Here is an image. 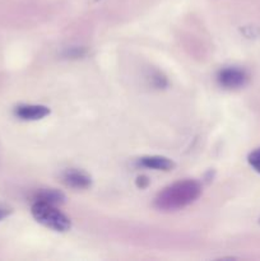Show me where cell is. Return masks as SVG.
<instances>
[{"label":"cell","mask_w":260,"mask_h":261,"mask_svg":"<svg viewBox=\"0 0 260 261\" xmlns=\"http://www.w3.org/2000/svg\"><path fill=\"white\" fill-rule=\"evenodd\" d=\"M201 194L198 181L183 180L163 189L154 199L155 208L163 212H173L190 205Z\"/></svg>","instance_id":"6da1fadb"},{"label":"cell","mask_w":260,"mask_h":261,"mask_svg":"<svg viewBox=\"0 0 260 261\" xmlns=\"http://www.w3.org/2000/svg\"><path fill=\"white\" fill-rule=\"evenodd\" d=\"M32 216L38 223L56 232H66L70 229V219L61 213L55 205L35 201L32 205Z\"/></svg>","instance_id":"7a4b0ae2"},{"label":"cell","mask_w":260,"mask_h":261,"mask_svg":"<svg viewBox=\"0 0 260 261\" xmlns=\"http://www.w3.org/2000/svg\"><path fill=\"white\" fill-rule=\"evenodd\" d=\"M218 81L224 88L235 89L244 86L247 81V75L242 69L239 68H226L219 71Z\"/></svg>","instance_id":"3957f363"},{"label":"cell","mask_w":260,"mask_h":261,"mask_svg":"<svg viewBox=\"0 0 260 261\" xmlns=\"http://www.w3.org/2000/svg\"><path fill=\"white\" fill-rule=\"evenodd\" d=\"M50 114V109L42 105H22L15 109V115L25 121H36Z\"/></svg>","instance_id":"277c9868"},{"label":"cell","mask_w":260,"mask_h":261,"mask_svg":"<svg viewBox=\"0 0 260 261\" xmlns=\"http://www.w3.org/2000/svg\"><path fill=\"white\" fill-rule=\"evenodd\" d=\"M64 182L74 189H87L91 186V177L79 170H68L63 176Z\"/></svg>","instance_id":"5b68a950"},{"label":"cell","mask_w":260,"mask_h":261,"mask_svg":"<svg viewBox=\"0 0 260 261\" xmlns=\"http://www.w3.org/2000/svg\"><path fill=\"white\" fill-rule=\"evenodd\" d=\"M139 163L143 167L157 171H171L175 167L173 161L162 155H147V157L140 158Z\"/></svg>","instance_id":"8992f818"},{"label":"cell","mask_w":260,"mask_h":261,"mask_svg":"<svg viewBox=\"0 0 260 261\" xmlns=\"http://www.w3.org/2000/svg\"><path fill=\"white\" fill-rule=\"evenodd\" d=\"M64 200H65V196H64L60 191L53 190V189H48V190H41L35 195V201L53 204V205L63 203Z\"/></svg>","instance_id":"52a82bcc"},{"label":"cell","mask_w":260,"mask_h":261,"mask_svg":"<svg viewBox=\"0 0 260 261\" xmlns=\"http://www.w3.org/2000/svg\"><path fill=\"white\" fill-rule=\"evenodd\" d=\"M249 163L256 172L260 173V148L259 149L254 150L252 153H250Z\"/></svg>","instance_id":"ba28073f"},{"label":"cell","mask_w":260,"mask_h":261,"mask_svg":"<svg viewBox=\"0 0 260 261\" xmlns=\"http://www.w3.org/2000/svg\"><path fill=\"white\" fill-rule=\"evenodd\" d=\"M148 182H149V181H148V178L145 177V176H139V177H138V180H137L138 186H139L140 189H144L145 186L148 185Z\"/></svg>","instance_id":"9c48e42d"},{"label":"cell","mask_w":260,"mask_h":261,"mask_svg":"<svg viewBox=\"0 0 260 261\" xmlns=\"http://www.w3.org/2000/svg\"><path fill=\"white\" fill-rule=\"evenodd\" d=\"M10 211L7 208H3V206H0V221H3L4 218H7L8 216H9Z\"/></svg>","instance_id":"30bf717a"}]
</instances>
